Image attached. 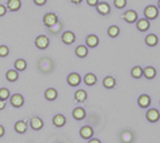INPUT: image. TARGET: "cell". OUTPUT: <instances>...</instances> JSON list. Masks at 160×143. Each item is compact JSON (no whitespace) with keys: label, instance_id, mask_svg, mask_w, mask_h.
I'll use <instances>...</instances> for the list:
<instances>
[{"label":"cell","instance_id":"1","mask_svg":"<svg viewBox=\"0 0 160 143\" xmlns=\"http://www.w3.org/2000/svg\"><path fill=\"white\" fill-rule=\"evenodd\" d=\"M35 46H36L39 50H46L49 46V39L46 35H39L35 39Z\"/></svg>","mask_w":160,"mask_h":143},{"label":"cell","instance_id":"2","mask_svg":"<svg viewBox=\"0 0 160 143\" xmlns=\"http://www.w3.org/2000/svg\"><path fill=\"white\" fill-rule=\"evenodd\" d=\"M144 15H146V19H148V20L156 19L159 16V8L155 6H147L144 9Z\"/></svg>","mask_w":160,"mask_h":143},{"label":"cell","instance_id":"3","mask_svg":"<svg viewBox=\"0 0 160 143\" xmlns=\"http://www.w3.org/2000/svg\"><path fill=\"white\" fill-rule=\"evenodd\" d=\"M43 22H44V26L46 27H52L55 23L58 22V16H56V13H53V12H48L44 15V18H43Z\"/></svg>","mask_w":160,"mask_h":143},{"label":"cell","instance_id":"4","mask_svg":"<svg viewBox=\"0 0 160 143\" xmlns=\"http://www.w3.org/2000/svg\"><path fill=\"white\" fill-rule=\"evenodd\" d=\"M67 82L68 84L71 87H76L80 84V82H82V78H80V75L78 72H71L69 75L67 76Z\"/></svg>","mask_w":160,"mask_h":143},{"label":"cell","instance_id":"5","mask_svg":"<svg viewBox=\"0 0 160 143\" xmlns=\"http://www.w3.org/2000/svg\"><path fill=\"white\" fill-rule=\"evenodd\" d=\"M123 18H124V20H126L127 23L132 24V23H135V22H138V12L133 11V9H128V11L124 12Z\"/></svg>","mask_w":160,"mask_h":143},{"label":"cell","instance_id":"6","mask_svg":"<svg viewBox=\"0 0 160 143\" xmlns=\"http://www.w3.org/2000/svg\"><path fill=\"white\" fill-rule=\"evenodd\" d=\"M39 68L42 70L43 72H48L52 70V60L48 58H43L42 60L39 62Z\"/></svg>","mask_w":160,"mask_h":143},{"label":"cell","instance_id":"7","mask_svg":"<svg viewBox=\"0 0 160 143\" xmlns=\"http://www.w3.org/2000/svg\"><path fill=\"white\" fill-rule=\"evenodd\" d=\"M9 102H11V105L13 107L19 108V107H22L24 105V98L20 95V94H13L12 96H9Z\"/></svg>","mask_w":160,"mask_h":143},{"label":"cell","instance_id":"8","mask_svg":"<svg viewBox=\"0 0 160 143\" xmlns=\"http://www.w3.org/2000/svg\"><path fill=\"white\" fill-rule=\"evenodd\" d=\"M147 120L148 122H151V123H156L159 119H160V112L156 110V108H151V110H148L147 111Z\"/></svg>","mask_w":160,"mask_h":143},{"label":"cell","instance_id":"9","mask_svg":"<svg viewBox=\"0 0 160 143\" xmlns=\"http://www.w3.org/2000/svg\"><path fill=\"white\" fill-rule=\"evenodd\" d=\"M92 135H93V129L91 126H84L80 129V136L83 139H91Z\"/></svg>","mask_w":160,"mask_h":143},{"label":"cell","instance_id":"10","mask_svg":"<svg viewBox=\"0 0 160 143\" xmlns=\"http://www.w3.org/2000/svg\"><path fill=\"white\" fill-rule=\"evenodd\" d=\"M149 20L148 19H146V18H143V19H139V20L136 22V27H138V29L139 31H142V32H146V31H148L149 29Z\"/></svg>","mask_w":160,"mask_h":143},{"label":"cell","instance_id":"11","mask_svg":"<svg viewBox=\"0 0 160 143\" xmlns=\"http://www.w3.org/2000/svg\"><path fill=\"white\" fill-rule=\"evenodd\" d=\"M138 105H139V107H142V108H147V107H149V105H151V98H149L147 94H143V95H140V96H139Z\"/></svg>","mask_w":160,"mask_h":143},{"label":"cell","instance_id":"12","mask_svg":"<svg viewBox=\"0 0 160 143\" xmlns=\"http://www.w3.org/2000/svg\"><path fill=\"white\" fill-rule=\"evenodd\" d=\"M43 120L40 119V118H38V116H33L32 119H31V122H29V126H31V129L32 130H35V131H39V130H42L43 129Z\"/></svg>","mask_w":160,"mask_h":143},{"label":"cell","instance_id":"13","mask_svg":"<svg viewBox=\"0 0 160 143\" xmlns=\"http://www.w3.org/2000/svg\"><path fill=\"white\" fill-rule=\"evenodd\" d=\"M75 39H76V36H75V33L71 31H66L62 35V42L64 44H72L75 42Z\"/></svg>","mask_w":160,"mask_h":143},{"label":"cell","instance_id":"14","mask_svg":"<svg viewBox=\"0 0 160 143\" xmlns=\"http://www.w3.org/2000/svg\"><path fill=\"white\" fill-rule=\"evenodd\" d=\"M22 7V2L20 0H8L7 3V9L8 11H12V12H16Z\"/></svg>","mask_w":160,"mask_h":143},{"label":"cell","instance_id":"15","mask_svg":"<svg viewBox=\"0 0 160 143\" xmlns=\"http://www.w3.org/2000/svg\"><path fill=\"white\" fill-rule=\"evenodd\" d=\"M72 116L76 120H83L84 118H86V110H84L83 107H76L72 112Z\"/></svg>","mask_w":160,"mask_h":143},{"label":"cell","instance_id":"16","mask_svg":"<svg viewBox=\"0 0 160 143\" xmlns=\"http://www.w3.org/2000/svg\"><path fill=\"white\" fill-rule=\"evenodd\" d=\"M120 140L123 143H131L133 140V134L129 130H124L122 134H120Z\"/></svg>","mask_w":160,"mask_h":143},{"label":"cell","instance_id":"17","mask_svg":"<svg viewBox=\"0 0 160 143\" xmlns=\"http://www.w3.org/2000/svg\"><path fill=\"white\" fill-rule=\"evenodd\" d=\"M96 11L100 13V15H108L109 11H111V8H109V4L107 3H98V6H96Z\"/></svg>","mask_w":160,"mask_h":143},{"label":"cell","instance_id":"18","mask_svg":"<svg viewBox=\"0 0 160 143\" xmlns=\"http://www.w3.org/2000/svg\"><path fill=\"white\" fill-rule=\"evenodd\" d=\"M96 82H98V78L92 72H89V74H87V75L84 76V83H86L87 86H89V87L95 86V84H96Z\"/></svg>","mask_w":160,"mask_h":143},{"label":"cell","instance_id":"19","mask_svg":"<svg viewBox=\"0 0 160 143\" xmlns=\"http://www.w3.org/2000/svg\"><path fill=\"white\" fill-rule=\"evenodd\" d=\"M86 43H87V47L95 48L99 44V38L96 35H88L87 39H86Z\"/></svg>","mask_w":160,"mask_h":143},{"label":"cell","instance_id":"20","mask_svg":"<svg viewBox=\"0 0 160 143\" xmlns=\"http://www.w3.org/2000/svg\"><path fill=\"white\" fill-rule=\"evenodd\" d=\"M53 126H56V127H63L64 125H66V118H64V115L62 114H56L53 116Z\"/></svg>","mask_w":160,"mask_h":143},{"label":"cell","instance_id":"21","mask_svg":"<svg viewBox=\"0 0 160 143\" xmlns=\"http://www.w3.org/2000/svg\"><path fill=\"white\" fill-rule=\"evenodd\" d=\"M15 131L19 132V134H24L27 131V122L24 120H19L15 123Z\"/></svg>","mask_w":160,"mask_h":143},{"label":"cell","instance_id":"22","mask_svg":"<svg viewBox=\"0 0 160 143\" xmlns=\"http://www.w3.org/2000/svg\"><path fill=\"white\" fill-rule=\"evenodd\" d=\"M143 76H146L147 79H153L155 76H156V70H155L153 67L148 66L143 70Z\"/></svg>","mask_w":160,"mask_h":143},{"label":"cell","instance_id":"23","mask_svg":"<svg viewBox=\"0 0 160 143\" xmlns=\"http://www.w3.org/2000/svg\"><path fill=\"white\" fill-rule=\"evenodd\" d=\"M103 86L108 88V90H111V88L116 86V80H115V78H112V76H106L103 80Z\"/></svg>","mask_w":160,"mask_h":143},{"label":"cell","instance_id":"24","mask_svg":"<svg viewBox=\"0 0 160 143\" xmlns=\"http://www.w3.org/2000/svg\"><path fill=\"white\" fill-rule=\"evenodd\" d=\"M44 96H46L47 100L52 102V100H55L58 98V91L55 90V88H48V90L44 92Z\"/></svg>","mask_w":160,"mask_h":143},{"label":"cell","instance_id":"25","mask_svg":"<svg viewBox=\"0 0 160 143\" xmlns=\"http://www.w3.org/2000/svg\"><path fill=\"white\" fill-rule=\"evenodd\" d=\"M146 43L149 47H155L159 43V39L155 33H149V35H147V38H146Z\"/></svg>","mask_w":160,"mask_h":143},{"label":"cell","instance_id":"26","mask_svg":"<svg viewBox=\"0 0 160 143\" xmlns=\"http://www.w3.org/2000/svg\"><path fill=\"white\" fill-rule=\"evenodd\" d=\"M75 54H76L78 58H86L88 55V48L86 46H78L76 50H75Z\"/></svg>","mask_w":160,"mask_h":143},{"label":"cell","instance_id":"27","mask_svg":"<svg viewBox=\"0 0 160 143\" xmlns=\"http://www.w3.org/2000/svg\"><path fill=\"white\" fill-rule=\"evenodd\" d=\"M6 78H7L8 82H16L19 79V71H16V70H8Z\"/></svg>","mask_w":160,"mask_h":143},{"label":"cell","instance_id":"28","mask_svg":"<svg viewBox=\"0 0 160 143\" xmlns=\"http://www.w3.org/2000/svg\"><path fill=\"white\" fill-rule=\"evenodd\" d=\"M131 76L135 78V79H140L143 76V68L140 66H135L131 70Z\"/></svg>","mask_w":160,"mask_h":143},{"label":"cell","instance_id":"29","mask_svg":"<svg viewBox=\"0 0 160 143\" xmlns=\"http://www.w3.org/2000/svg\"><path fill=\"white\" fill-rule=\"evenodd\" d=\"M75 99H76V102H80V103L86 102V99H87V92L84 91V90L76 91V92H75Z\"/></svg>","mask_w":160,"mask_h":143},{"label":"cell","instance_id":"30","mask_svg":"<svg viewBox=\"0 0 160 143\" xmlns=\"http://www.w3.org/2000/svg\"><path fill=\"white\" fill-rule=\"evenodd\" d=\"M27 68V62L24 59H18L15 62V70L16 71H24Z\"/></svg>","mask_w":160,"mask_h":143},{"label":"cell","instance_id":"31","mask_svg":"<svg viewBox=\"0 0 160 143\" xmlns=\"http://www.w3.org/2000/svg\"><path fill=\"white\" fill-rule=\"evenodd\" d=\"M107 32H108V36L109 38H116L119 33H120V28L118 26H111V27L108 28Z\"/></svg>","mask_w":160,"mask_h":143},{"label":"cell","instance_id":"32","mask_svg":"<svg viewBox=\"0 0 160 143\" xmlns=\"http://www.w3.org/2000/svg\"><path fill=\"white\" fill-rule=\"evenodd\" d=\"M9 96H11V94H9L8 88H0V99H2V100H7Z\"/></svg>","mask_w":160,"mask_h":143},{"label":"cell","instance_id":"33","mask_svg":"<svg viewBox=\"0 0 160 143\" xmlns=\"http://www.w3.org/2000/svg\"><path fill=\"white\" fill-rule=\"evenodd\" d=\"M113 6L116 7L118 9H122L127 6V0H115L113 2Z\"/></svg>","mask_w":160,"mask_h":143},{"label":"cell","instance_id":"34","mask_svg":"<svg viewBox=\"0 0 160 143\" xmlns=\"http://www.w3.org/2000/svg\"><path fill=\"white\" fill-rule=\"evenodd\" d=\"M8 54H9V50L7 46H0V58H6L8 56Z\"/></svg>","mask_w":160,"mask_h":143},{"label":"cell","instance_id":"35","mask_svg":"<svg viewBox=\"0 0 160 143\" xmlns=\"http://www.w3.org/2000/svg\"><path fill=\"white\" fill-rule=\"evenodd\" d=\"M60 28H62V23H60L59 20H58L56 23H55V24H53V26H52V27H49V29H51V31H52V32H58V31H59V29H60Z\"/></svg>","mask_w":160,"mask_h":143},{"label":"cell","instance_id":"36","mask_svg":"<svg viewBox=\"0 0 160 143\" xmlns=\"http://www.w3.org/2000/svg\"><path fill=\"white\" fill-rule=\"evenodd\" d=\"M87 3H88L89 7H96L98 3H99V0H87Z\"/></svg>","mask_w":160,"mask_h":143},{"label":"cell","instance_id":"37","mask_svg":"<svg viewBox=\"0 0 160 143\" xmlns=\"http://www.w3.org/2000/svg\"><path fill=\"white\" fill-rule=\"evenodd\" d=\"M7 12V7L3 6V4H0V16H4Z\"/></svg>","mask_w":160,"mask_h":143},{"label":"cell","instance_id":"38","mask_svg":"<svg viewBox=\"0 0 160 143\" xmlns=\"http://www.w3.org/2000/svg\"><path fill=\"white\" fill-rule=\"evenodd\" d=\"M33 3L36 4V6H44V4L47 3V0H33Z\"/></svg>","mask_w":160,"mask_h":143},{"label":"cell","instance_id":"39","mask_svg":"<svg viewBox=\"0 0 160 143\" xmlns=\"http://www.w3.org/2000/svg\"><path fill=\"white\" fill-rule=\"evenodd\" d=\"M6 105H7V100H2V99H0V110H3V108L6 107Z\"/></svg>","mask_w":160,"mask_h":143},{"label":"cell","instance_id":"40","mask_svg":"<svg viewBox=\"0 0 160 143\" xmlns=\"http://www.w3.org/2000/svg\"><path fill=\"white\" fill-rule=\"evenodd\" d=\"M88 143H102V142H100L99 139H96V138H91V139L88 140Z\"/></svg>","mask_w":160,"mask_h":143},{"label":"cell","instance_id":"41","mask_svg":"<svg viewBox=\"0 0 160 143\" xmlns=\"http://www.w3.org/2000/svg\"><path fill=\"white\" fill-rule=\"evenodd\" d=\"M4 132H6V130H4V127L0 125V138H2L3 135H4Z\"/></svg>","mask_w":160,"mask_h":143},{"label":"cell","instance_id":"42","mask_svg":"<svg viewBox=\"0 0 160 143\" xmlns=\"http://www.w3.org/2000/svg\"><path fill=\"white\" fill-rule=\"evenodd\" d=\"M71 2H72L73 4H80V3L83 2V0H71Z\"/></svg>","mask_w":160,"mask_h":143},{"label":"cell","instance_id":"43","mask_svg":"<svg viewBox=\"0 0 160 143\" xmlns=\"http://www.w3.org/2000/svg\"><path fill=\"white\" fill-rule=\"evenodd\" d=\"M158 8L160 9V0H159V2H158Z\"/></svg>","mask_w":160,"mask_h":143}]
</instances>
